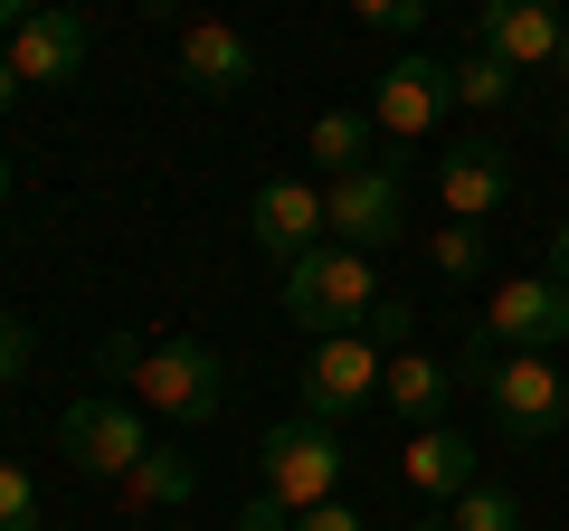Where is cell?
I'll list each match as a JSON object with an SVG mask.
<instances>
[{
	"label": "cell",
	"mask_w": 569,
	"mask_h": 531,
	"mask_svg": "<svg viewBox=\"0 0 569 531\" xmlns=\"http://www.w3.org/2000/svg\"><path fill=\"white\" fill-rule=\"evenodd\" d=\"M447 389H456V370L427 361V351H389V370H380V399L408 428H437V418H447Z\"/></svg>",
	"instance_id": "obj_16"
},
{
	"label": "cell",
	"mask_w": 569,
	"mask_h": 531,
	"mask_svg": "<svg viewBox=\"0 0 569 531\" xmlns=\"http://www.w3.org/2000/svg\"><path fill=\"white\" fill-rule=\"evenodd\" d=\"M10 200H20V171H10V152H0V209H10Z\"/></svg>",
	"instance_id": "obj_31"
},
{
	"label": "cell",
	"mask_w": 569,
	"mask_h": 531,
	"mask_svg": "<svg viewBox=\"0 0 569 531\" xmlns=\"http://www.w3.org/2000/svg\"><path fill=\"white\" fill-rule=\"evenodd\" d=\"M0 531H39V484L20 465H0Z\"/></svg>",
	"instance_id": "obj_23"
},
{
	"label": "cell",
	"mask_w": 569,
	"mask_h": 531,
	"mask_svg": "<svg viewBox=\"0 0 569 531\" xmlns=\"http://www.w3.org/2000/svg\"><path fill=\"white\" fill-rule=\"evenodd\" d=\"M247 238L266 247L276 266H295L305 247L332 238V209H323V181H266L257 200H247Z\"/></svg>",
	"instance_id": "obj_12"
},
{
	"label": "cell",
	"mask_w": 569,
	"mask_h": 531,
	"mask_svg": "<svg viewBox=\"0 0 569 531\" xmlns=\"http://www.w3.org/2000/svg\"><path fill=\"white\" fill-rule=\"evenodd\" d=\"M399 474L427 493V503H456L466 484H485V474H475V437L447 428V418H437V428H418V437L399 447Z\"/></svg>",
	"instance_id": "obj_15"
},
{
	"label": "cell",
	"mask_w": 569,
	"mask_h": 531,
	"mask_svg": "<svg viewBox=\"0 0 569 531\" xmlns=\"http://www.w3.org/2000/svg\"><path fill=\"white\" fill-rule=\"evenodd\" d=\"M58 447H67V465H86V474H104V484H123V474L152 455V418H142L133 399H77V409L58 418Z\"/></svg>",
	"instance_id": "obj_6"
},
{
	"label": "cell",
	"mask_w": 569,
	"mask_h": 531,
	"mask_svg": "<svg viewBox=\"0 0 569 531\" xmlns=\"http://www.w3.org/2000/svg\"><path fill=\"white\" fill-rule=\"evenodd\" d=\"M550 77H569V39H560V67H550Z\"/></svg>",
	"instance_id": "obj_34"
},
{
	"label": "cell",
	"mask_w": 569,
	"mask_h": 531,
	"mask_svg": "<svg viewBox=\"0 0 569 531\" xmlns=\"http://www.w3.org/2000/svg\"><path fill=\"white\" fill-rule=\"evenodd\" d=\"M238 531H295V503H276V493H247V512H238Z\"/></svg>",
	"instance_id": "obj_26"
},
{
	"label": "cell",
	"mask_w": 569,
	"mask_h": 531,
	"mask_svg": "<svg viewBox=\"0 0 569 531\" xmlns=\"http://www.w3.org/2000/svg\"><path fill=\"white\" fill-rule=\"evenodd\" d=\"M408 531H456V522H447V512H427V522H408Z\"/></svg>",
	"instance_id": "obj_33"
},
{
	"label": "cell",
	"mask_w": 569,
	"mask_h": 531,
	"mask_svg": "<svg viewBox=\"0 0 569 531\" xmlns=\"http://www.w3.org/2000/svg\"><path fill=\"white\" fill-rule=\"evenodd\" d=\"M295 531H370V522H361V512L342 503V493H332V503H313V512H295Z\"/></svg>",
	"instance_id": "obj_27"
},
{
	"label": "cell",
	"mask_w": 569,
	"mask_h": 531,
	"mask_svg": "<svg viewBox=\"0 0 569 531\" xmlns=\"http://www.w3.org/2000/svg\"><path fill=\"white\" fill-rule=\"evenodd\" d=\"M370 304H380V266H370L361 247H342V238L305 247V257L284 266V313H295L313 342H332V332H361Z\"/></svg>",
	"instance_id": "obj_3"
},
{
	"label": "cell",
	"mask_w": 569,
	"mask_h": 531,
	"mask_svg": "<svg viewBox=\"0 0 569 531\" xmlns=\"http://www.w3.org/2000/svg\"><path fill=\"white\" fill-rule=\"evenodd\" d=\"M181 86L190 96H247L257 86V39L247 29H228V20H190L181 29Z\"/></svg>",
	"instance_id": "obj_13"
},
{
	"label": "cell",
	"mask_w": 569,
	"mask_h": 531,
	"mask_svg": "<svg viewBox=\"0 0 569 531\" xmlns=\"http://www.w3.org/2000/svg\"><path fill=\"white\" fill-rule=\"evenodd\" d=\"M475 332L493 351H560L569 342V285L560 275H512V285H493V304H485Z\"/></svg>",
	"instance_id": "obj_9"
},
{
	"label": "cell",
	"mask_w": 569,
	"mask_h": 531,
	"mask_svg": "<svg viewBox=\"0 0 569 531\" xmlns=\"http://www.w3.org/2000/svg\"><path fill=\"white\" fill-rule=\"evenodd\" d=\"M541 275H560V285H569V228H550V266H541Z\"/></svg>",
	"instance_id": "obj_28"
},
{
	"label": "cell",
	"mask_w": 569,
	"mask_h": 531,
	"mask_svg": "<svg viewBox=\"0 0 569 531\" xmlns=\"http://www.w3.org/2000/svg\"><path fill=\"white\" fill-rule=\"evenodd\" d=\"M560 152H569V114H560Z\"/></svg>",
	"instance_id": "obj_35"
},
{
	"label": "cell",
	"mask_w": 569,
	"mask_h": 531,
	"mask_svg": "<svg viewBox=\"0 0 569 531\" xmlns=\"http://www.w3.org/2000/svg\"><path fill=\"white\" fill-rule=\"evenodd\" d=\"M133 10H152V20H171V10H181V0H133Z\"/></svg>",
	"instance_id": "obj_32"
},
{
	"label": "cell",
	"mask_w": 569,
	"mask_h": 531,
	"mask_svg": "<svg viewBox=\"0 0 569 531\" xmlns=\"http://www.w3.org/2000/svg\"><path fill=\"white\" fill-rule=\"evenodd\" d=\"M29 10H39V0H0V39H10V29H20Z\"/></svg>",
	"instance_id": "obj_30"
},
{
	"label": "cell",
	"mask_w": 569,
	"mask_h": 531,
	"mask_svg": "<svg viewBox=\"0 0 569 531\" xmlns=\"http://www.w3.org/2000/svg\"><path fill=\"white\" fill-rule=\"evenodd\" d=\"M86 58H96V29H86L67 0H39V10L10 29V67H20V86H77Z\"/></svg>",
	"instance_id": "obj_10"
},
{
	"label": "cell",
	"mask_w": 569,
	"mask_h": 531,
	"mask_svg": "<svg viewBox=\"0 0 569 531\" xmlns=\"http://www.w3.org/2000/svg\"><path fill=\"white\" fill-rule=\"evenodd\" d=\"M560 39H569V10L560 0H475V48H493L503 67H560Z\"/></svg>",
	"instance_id": "obj_11"
},
{
	"label": "cell",
	"mask_w": 569,
	"mask_h": 531,
	"mask_svg": "<svg viewBox=\"0 0 569 531\" xmlns=\"http://www.w3.org/2000/svg\"><path fill=\"white\" fill-rule=\"evenodd\" d=\"M456 370L485 389L493 428H503L512 447H550V437L569 428V380H560V361H550V351H493L485 332H466Z\"/></svg>",
	"instance_id": "obj_1"
},
{
	"label": "cell",
	"mask_w": 569,
	"mask_h": 531,
	"mask_svg": "<svg viewBox=\"0 0 569 531\" xmlns=\"http://www.w3.org/2000/svg\"><path fill=\"white\" fill-rule=\"evenodd\" d=\"M447 522L456 531H522V493H503V484H466L447 503Z\"/></svg>",
	"instance_id": "obj_20"
},
{
	"label": "cell",
	"mask_w": 569,
	"mask_h": 531,
	"mask_svg": "<svg viewBox=\"0 0 569 531\" xmlns=\"http://www.w3.org/2000/svg\"><path fill=\"white\" fill-rule=\"evenodd\" d=\"M190 493H200V465L171 455V447H152L133 474H123V503H133V512H171V503H190Z\"/></svg>",
	"instance_id": "obj_18"
},
{
	"label": "cell",
	"mask_w": 569,
	"mask_h": 531,
	"mask_svg": "<svg viewBox=\"0 0 569 531\" xmlns=\"http://www.w3.org/2000/svg\"><path fill=\"white\" fill-rule=\"evenodd\" d=\"M323 209H332V238L342 247L380 257L408 228V181H399V162H361V171H342V181H323Z\"/></svg>",
	"instance_id": "obj_7"
},
{
	"label": "cell",
	"mask_w": 569,
	"mask_h": 531,
	"mask_svg": "<svg viewBox=\"0 0 569 531\" xmlns=\"http://www.w3.org/2000/svg\"><path fill=\"white\" fill-rule=\"evenodd\" d=\"M380 370H389V351L370 342V332H332V342H313L305 370H295V418H323V428L361 418L370 399H380Z\"/></svg>",
	"instance_id": "obj_4"
},
{
	"label": "cell",
	"mask_w": 569,
	"mask_h": 531,
	"mask_svg": "<svg viewBox=\"0 0 569 531\" xmlns=\"http://www.w3.org/2000/svg\"><path fill=\"white\" fill-rule=\"evenodd\" d=\"M257 484L276 493V503H295V512L332 503V493H342V447H332V428L323 418H276V428L257 437Z\"/></svg>",
	"instance_id": "obj_5"
},
{
	"label": "cell",
	"mask_w": 569,
	"mask_h": 531,
	"mask_svg": "<svg viewBox=\"0 0 569 531\" xmlns=\"http://www.w3.org/2000/svg\"><path fill=\"white\" fill-rule=\"evenodd\" d=\"M447 86H456V104H466V114H503V104L522 96V67H503L493 48H475V39H466V58L447 67Z\"/></svg>",
	"instance_id": "obj_17"
},
{
	"label": "cell",
	"mask_w": 569,
	"mask_h": 531,
	"mask_svg": "<svg viewBox=\"0 0 569 531\" xmlns=\"http://www.w3.org/2000/svg\"><path fill=\"white\" fill-rule=\"evenodd\" d=\"M29 361H39V332H29V323H20V313L0 304V380H20V370H29Z\"/></svg>",
	"instance_id": "obj_25"
},
{
	"label": "cell",
	"mask_w": 569,
	"mask_h": 531,
	"mask_svg": "<svg viewBox=\"0 0 569 531\" xmlns=\"http://www.w3.org/2000/svg\"><path fill=\"white\" fill-rule=\"evenodd\" d=\"M437 200H447V219H475L485 228L493 209L512 200V162L493 143H456V152H437Z\"/></svg>",
	"instance_id": "obj_14"
},
{
	"label": "cell",
	"mask_w": 569,
	"mask_h": 531,
	"mask_svg": "<svg viewBox=\"0 0 569 531\" xmlns=\"http://www.w3.org/2000/svg\"><path fill=\"white\" fill-rule=\"evenodd\" d=\"M380 123L370 114H342V104H323L313 114V152H323V181H342V171H361V162H380Z\"/></svg>",
	"instance_id": "obj_19"
},
{
	"label": "cell",
	"mask_w": 569,
	"mask_h": 531,
	"mask_svg": "<svg viewBox=\"0 0 569 531\" xmlns=\"http://www.w3.org/2000/svg\"><path fill=\"white\" fill-rule=\"evenodd\" d=\"M123 399H133L142 418H162V428H209V418L228 409V361L209 342H190V332L142 342L133 370H123Z\"/></svg>",
	"instance_id": "obj_2"
},
{
	"label": "cell",
	"mask_w": 569,
	"mask_h": 531,
	"mask_svg": "<svg viewBox=\"0 0 569 531\" xmlns=\"http://www.w3.org/2000/svg\"><path fill=\"white\" fill-rule=\"evenodd\" d=\"M427 257H437V275L466 285V275H485V228H475V219H447L437 238H427Z\"/></svg>",
	"instance_id": "obj_21"
},
{
	"label": "cell",
	"mask_w": 569,
	"mask_h": 531,
	"mask_svg": "<svg viewBox=\"0 0 569 531\" xmlns=\"http://www.w3.org/2000/svg\"><path fill=\"white\" fill-rule=\"evenodd\" d=\"M351 20L380 29V39H408V29L427 20V0H351Z\"/></svg>",
	"instance_id": "obj_22"
},
{
	"label": "cell",
	"mask_w": 569,
	"mask_h": 531,
	"mask_svg": "<svg viewBox=\"0 0 569 531\" xmlns=\"http://www.w3.org/2000/svg\"><path fill=\"white\" fill-rule=\"evenodd\" d=\"M447 104H456L447 67L418 58V48H399V58L380 67V86H370V123H380L389 143H427V133L447 123Z\"/></svg>",
	"instance_id": "obj_8"
},
{
	"label": "cell",
	"mask_w": 569,
	"mask_h": 531,
	"mask_svg": "<svg viewBox=\"0 0 569 531\" xmlns=\"http://www.w3.org/2000/svg\"><path fill=\"white\" fill-rule=\"evenodd\" d=\"M361 332H370V342H380V351H408V332H418V304H399V294H380Z\"/></svg>",
	"instance_id": "obj_24"
},
{
	"label": "cell",
	"mask_w": 569,
	"mask_h": 531,
	"mask_svg": "<svg viewBox=\"0 0 569 531\" xmlns=\"http://www.w3.org/2000/svg\"><path fill=\"white\" fill-rule=\"evenodd\" d=\"M20 104V67H10V48H0V114Z\"/></svg>",
	"instance_id": "obj_29"
}]
</instances>
